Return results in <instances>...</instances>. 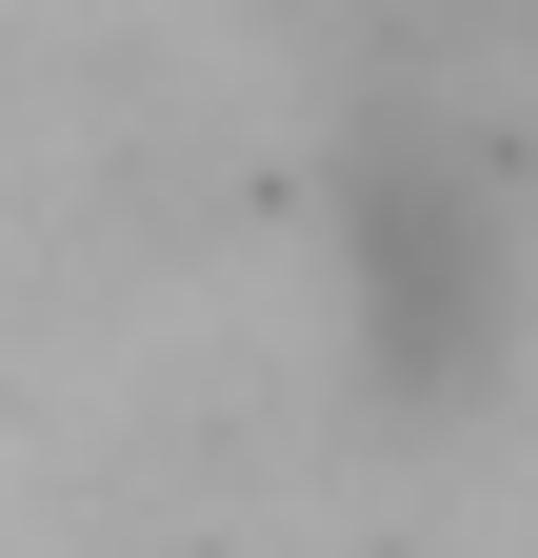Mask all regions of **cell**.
<instances>
[{
  "label": "cell",
  "instance_id": "1",
  "mask_svg": "<svg viewBox=\"0 0 538 558\" xmlns=\"http://www.w3.org/2000/svg\"><path fill=\"white\" fill-rule=\"evenodd\" d=\"M340 319H359V379L399 399H458L518 339V220H499L479 140H439L419 100L340 120Z\"/></svg>",
  "mask_w": 538,
  "mask_h": 558
}]
</instances>
